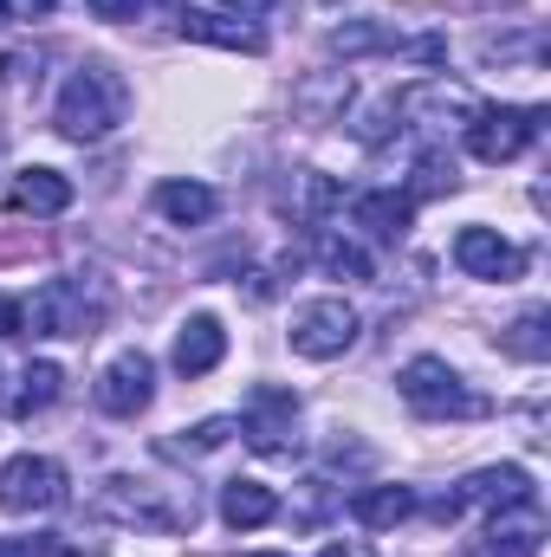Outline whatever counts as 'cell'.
<instances>
[{
  "instance_id": "20",
  "label": "cell",
  "mask_w": 551,
  "mask_h": 557,
  "mask_svg": "<svg viewBox=\"0 0 551 557\" xmlns=\"http://www.w3.org/2000/svg\"><path fill=\"white\" fill-rule=\"evenodd\" d=\"M215 188L208 182H162L156 188V214L162 221H175V227H201V221H215Z\"/></svg>"
},
{
  "instance_id": "32",
  "label": "cell",
  "mask_w": 551,
  "mask_h": 557,
  "mask_svg": "<svg viewBox=\"0 0 551 557\" xmlns=\"http://www.w3.org/2000/svg\"><path fill=\"white\" fill-rule=\"evenodd\" d=\"M318 557H370V552H364V545H325Z\"/></svg>"
},
{
  "instance_id": "31",
  "label": "cell",
  "mask_w": 551,
  "mask_h": 557,
  "mask_svg": "<svg viewBox=\"0 0 551 557\" xmlns=\"http://www.w3.org/2000/svg\"><path fill=\"white\" fill-rule=\"evenodd\" d=\"M221 7H228V13H241V20H254V13H267L273 0H221Z\"/></svg>"
},
{
  "instance_id": "11",
  "label": "cell",
  "mask_w": 551,
  "mask_h": 557,
  "mask_svg": "<svg viewBox=\"0 0 551 557\" xmlns=\"http://www.w3.org/2000/svg\"><path fill=\"white\" fill-rule=\"evenodd\" d=\"M396 111L421 124V131H448V124H474V111H480V98L467 91V85H448V78H428V85H409L403 98H396Z\"/></svg>"
},
{
  "instance_id": "26",
  "label": "cell",
  "mask_w": 551,
  "mask_h": 557,
  "mask_svg": "<svg viewBox=\"0 0 551 557\" xmlns=\"http://www.w3.org/2000/svg\"><path fill=\"white\" fill-rule=\"evenodd\" d=\"M0 557H72L59 532H33V539H0Z\"/></svg>"
},
{
  "instance_id": "25",
  "label": "cell",
  "mask_w": 551,
  "mask_h": 557,
  "mask_svg": "<svg viewBox=\"0 0 551 557\" xmlns=\"http://www.w3.org/2000/svg\"><path fill=\"white\" fill-rule=\"evenodd\" d=\"M234 434H241V428H234L228 416H208V421H195L182 441H169L162 454H182V460H188V454H215V447H221V441H234Z\"/></svg>"
},
{
  "instance_id": "21",
  "label": "cell",
  "mask_w": 551,
  "mask_h": 557,
  "mask_svg": "<svg viewBox=\"0 0 551 557\" xmlns=\"http://www.w3.org/2000/svg\"><path fill=\"white\" fill-rule=\"evenodd\" d=\"M59 389H65V370L39 357V363H26V370H20V389L7 396V416H20V421L39 416V409H52V403H59Z\"/></svg>"
},
{
  "instance_id": "34",
  "label": "cell",
  "mask_w": 551,
  "mask_h": 557,
  "mask_svg": "<svg viewBox=\"0 0 551 557\" xmlns=\"http://www.w3.org/2000/svg\"><path fill=\"white\" fill-rule=\"evenodd\" d=\"M480 7H493V0H480Z\"/></svg>"
},
{
  "instance_id": "27",
  "label": "cell",
  "mask_w": 551,
  "mask_h": 557,
  "mask_svg": "<svg viewBox=\"0 0 551 557\" xmlns=\"http://www.w3.org/2000/svg\"><path fill=\"white\" fill-rule=\"evenodd\" d=\"M85 7H91L98 20H143L149 7H169V13H182L188 0H85Z\"/></svg>"
},
{
  "instance_id": "28",
  "label": "cell",
  "mask_w": 551,
  "mask_h": 557,
  "mask_svg": "<svg viewBox=\"0 0 551 557\" xmlns=\"http://www.w3.org/2000/svg\"><path fill=\"white\" fill-rule=\"evenodd\" d=\"M338 201V182H325V175H311V188H305V214H325Z\"/></svg>"
},
{
  "instance_id": "8",
  "label": "cell",
  "mask_w": 551,
  "mask_h": 557,
  "mask_svg": "<svg viewBox=\"0 0 551 557\" xmlns=\"http://www.w3.org/2000/svg\"><path fill=\"white\" fill-rule=\"evenodd\" d=\"M241 434H247V447L254 454H292L298 447V396L292 389H273V383H260L254 396H247V409L234 421Z\"/></svg>"
},
{
  "instance_id": "16",
  "label": "cell",
  "mask_w": 551,
  "mask_h": 557,
  "mask_svg": "<svg viewBox=\"0 0 551 557\" xmlns=\"http://www.w3.org/2000/svg\"><path fill=\"white\" fill-rule=\"evenodd\" d=\"M351 221H357V227H364L370 240L396 247V240L409 234V221H415V201H409V195H396V188H377V195H357Z\"/></svg>"
},
{
  "instance_id": "29",
  "label": "cell",
  "mask_w": 551,
  "mask_h": 557,
  "mask_svg": "<svg viewBox=\"0 0 551 557\" xmlns=\"http://www.w3.org/2000/svg\"><path fill=\"white\" fill-rule=\"evenodd\" d=\"M0 337H26V305L20 298H0Z\"/></svg>"
},
{
  "instance_id": "10",
  "label": "cell",
  "mask_w": 551,
  "mask_h": 557,
  "mask_svg": "<svg viewBox=\"0 0 551 557\" xmlns=\"http://www.w3.org/2000/svg\"><path fill=\"white\" fill-rule=\"evenodd\" d=\"M149 396H156V363L143 357V350H124V357H111L105 363V376H98V409L118 421H137L149 409Z\"/></svg>"
},
{
  "instance_id": "14",
  "label": "cell",
  "mask_w": 551,
  "mask_h": 557,
  "mask_svg": "<svg viewBox=\"0 0 551 557\" xmlns=\"http://www.w3.org/2000/svg\"><path fill=\"white\" fill-rule=\"evenodd\" d=\"M221 357H228V331H221V318L195 311V318L175 331V350H169V363H175L182 376H208V370H221Z\"/></svg>"
},
{
  "instance_id": "6",
  "label": "cell",
  "mask_w": 551,
  "mask_h": 557,
  "mask_svg": "<svg viewBox=\"0 0 551 557\" xmlns=\"http://www.w3.org/2000/svg\"><path fill=\"white\" fill-rule=\"evenodd\" d=\"M292 350L298 357H311V363H331V357H344L351 344H357V311L344 305V298H311V305H298L292 311Z\"/></svg>"
},
{
  "instance_id": "17",
  "label": "cell",
  "mask_w": 551,
  "mask_h": 557,
  "mask_svg": "<svg viewBox=\"0 0 551 557\" xmlns=\"http://www.w3.org/2000/svg\"><path fill=\"white\" fill-rule=\"evenodd\" d=\"M221 519H228L234 532H260V525L279 519V493L260 486V480H228V486H221Z\"/></svg>"
},
{
  "instance_id": "2",
  "label": "cell",
  "mask_w": 551,
  "mask_h": 557,
  "mask_svg": "<svg viewBox=\"0 0 551 557\" xmlns=\"http://www.w3.org/2000/svg\"><path fill=\"white\" fill-rule=\"evenodd\" d=\"M98 512H105V519H118V525H137V532H188L201 506H195V486L111 473V480L98 486Z\"/></svg>"
},
{
  "instance_id": "1",
  "label": "cell",
  "mask_w": 551,
  "mask_h": 557,
  "mask_svg": "<svg viewBox=\"0 0 551 557\" xmlns=\"http://www.w3.org/2000/svg\"><path fill=\"white\" fill-rule=\"evenodd\" d=\"M131 117V85L111 65H78L52 104V131L65 143H98Z\"/></svg>"
},
{
  "instance_id": "19",
  "label": "cell",
  "mask_w": 551,
  "mask_h": 557,
  "mask_svg": "<svg viewBox=\"0 0 551 557\" xmlns=\"http://www.w3.org/2000/svg\"><path fill=\"white\" fill-rule=\"evenodd\" d=\"M175 20H182L188 39H208V46H228V52H260V46H267L260 26H241V20H228V13H195V7H182Z\"/></svg>"
},
{
  "instance_id": "18",
  "label": "cell",
  "mask_w": 551,
  "mask_h": 557,
  "mask_svg": "<svg viewBox=\"0 0 551 557\" xmlns=\"http://www.w3.org/2000/svg\"><path fill=\"white\" fill-rule=\"evenodd\" d=\"M351 519L370 525V532H396L403 519H415V493L409 486H364L351 499Z\"/></svg>"
},
{
  "instance_id": "24",
  "label": "cell",
  "mask_w": 551,
  "mask_h": 557,
  "mask_svg": "<svg viewBox=\"0 0 551 557\" xmlns=\"http://www.w3.org/2000/svg\"><path fill=\"white\" fill-rule=\"evenodd\" d=\"M461 188V169H454V156L448 149H421V162H415V182H409V201H434V195H454Z\"/></svg>"
},
{
  "instance_id": "5",
  "label": "cell",
  "mask_w": 551,
  "mask_h": 557,
  "mask_svg": "<svg viewBox=\"0 0 551 557\" xmlns=\"http://www.w3.org/2000/svg\"><path fill=\"white\" fill-rule=\"evenodd\" d=\"M546 131V104H500V111H474V124H467V149L480 156V162H519L532 143Z\"/></svg>"
},
{
  "instance_id": "30",
  "label": "cell",
  "mask_w": 551,
  "mask_h": 557,
  "mask_svg": "<svg viewBox=\"0 0 551 557\" xmlns=\"http://www.w3.org/2000/svg\"><path fill=\"white\" fill-rule=\"evenodd\" d=\"M7 13H13V20H46L52 0H7Z\"/></svg>"
},
{
  "instance_id": "23",
  "label": "cell",
  "mask_w": 551,
  "mask_h": 557,
  "mask_svg": "<svg viewBox=\"0 0 551 557\" xmlns=\"http://www.w3.org/2000/svg\"><path fill=\"white\" fill-rule=\"evenodd\" d=\"M551 311L546 305H532V311H519V318H513V331H506V337H500V344H506V357H526V363H546L551 357Z\"/></svg>"
},
{
  "instance_id": "3",
  "label": "cell",
  "mask_w": 551,
  "mask_h": 557,
  "mask_svg": "<svg viewBox=\"0 0 551 557\" xmlns=\"http://www.w3.org/2000/svg\"><path fill=\"white\" fill-rule=\"evenodd\" d=\"M26 305V331L33 337H98L105 311H111V292L98 285L91 273H59L46 278Z\"/></svg>"
},
{
  "instance_id": "9",
  "label": "cell",
  "mask_w": 551,
  "mask_h": 557,
  "mask_svg": "<svg viewBox=\"0 0 551 557\" xmlns=\"http://www.w3.org/2000/svg\"><path fill=\"white\" fill-rule=\"evenodd\" d=\"M519 499H539V486H532L526 467H480V473H467L461 493H448L434 512H441V519H454V512H467V506L500 512V506H519Z\"/></svg>"
},
{
  "instance_id": "12",
  "label": "cell",
  "mask_w": 551,
  "mask_h": 557,
  "mask_svg": "<svg viewBox=\"0 0 551 557\" xmlns=\"http://www.w3.org/2000/svg\"><path fill=\"white\" fill-rule=\"evenodd\" d=\"M454 267H461L467 278H493V285H506V278L526 273V247L500 240L493 227H461V234H454Z\"/></svg>"
},
{
  "instance_id": "7",
  "label": "cell",
  "mask_w": 551,
  "mask_h": 557,
  "mask_svg": "<svg viewBox=\"0 0 551 557\" xmlns=\"http://www.w3.org/2000/svg\"><path fill=\"white\" fill-rule=\"evenodd\" d=\"M65 499V467L46 460V454H13L0 467V506L13 519H33V512H52Z\"/></svg>"
},
{
  "instance_id": "22",
  "label": "cell",
  "mask_w": 551,
  "mask_h": 557,
  "mask_svg": "<svg viewBox=\"0 0 551 557\" xmlns=\"http://www.w3.org/2000/svg\"><path fill=\"white\" fill-rule=\"evenodd\" d=\"M311 260H318L331 278H370V253H364L357 240L331 234V227H318V234H311Z\"/></svg>"
},
{
  "instance_id": "4",
  "label": "cell",
  "mask_w": 551,
  "mask_h": 557,
  "mask_svg": "<svg viewBox=\"0 0 551 557\" xmlns=\"http://www.w3.org/2000/svg\"><path fill=\"white\" fill-rule=\"evenodd\" d=\"M396 389L421 421H480L487 416V396L461 383V370H448L441 357H409L396 370Z\"/></svg>"
},
{
  "instance_id": "13",
  "label": "cell",
  "mask_w": 551,
  "mask_h": 557,
  "mask_svg": "<svg viewBox=\"0 0 551 557\" xmlns=\"http://www.w3.org/2000/svg\"><path fill=\"white\" fill-rule=\"evenodd\" d=\"M487 545H493V557H539V545H546V512H539V499L500 506V512L487 519Z\"/></svg>"
},
{
  "instance_id": "33",
  "label": "cell",
  "mask_w": 551,
  "mask_h": 557,
  "mask_svg": "<svg viewBox=\"0 0 551 557\" xmlns=\"http://www.w3.org/2000/svg\"><path fill=\"white\" fill-rule=\"evenodd\" d=\"M7 20H13V13H7V0H0V26H7Z\"/></svg>"
},
{
  "instance_id": "15",
  "label": "cell",
  "mask_w": 551,
  "mask_h": 557,
  "mask_svg": "<svg viewBox=\"0 0 551 557\" xmlns=\"http://www.w3.org/2000/svg\"><path fill=\"white\" fill-rule=\"evenodd\" d=\"M7 208L13 214H33V221H52V214L72 208V182L59 169H20L13 188H7Z\"/></svg>"
}]
</instances>
